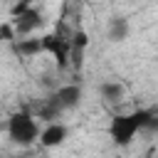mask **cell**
Here are the masks:
<instances>
[{"instance_id": "obj_4", "label": "cell", "mask_w": 158, "mask_h": 158, "mask_svg": "<svg viewBox=\"0 0 158 158\" xmlns=\"http://www.w3.org/2000/svg\"><path fill=\"white\" fill-rule=\"evenodd\" d=\"M44 25V17H42V12L37 10V7H30V10H25L22 15H17V17H12V27H15V35L17 37H30L35 30H40Z\"/></svg>"}, {"instance_id": "obj_9", "label": "cell", "mask_w": 158, "mask_h": 158, "mask_svg": "<svg viewBox=\"0 0 158 158\" xmlns=\"http://www.w3.org/2000/svg\"><path fill=\"white\" fill-rule=\"evenodd\" d=\"M99 94H101V99H104L106 104H118V101H123L126 89H123V84H118V81H104V84L99 86Z\"/></svg>"}, {"instance_id": "obj_16", "label": "cell", "mask_w": 158, "mask_h": 158, "mask_svg": "<svg viewBox=\"0 0 158 158\" xmlns=\"http://www.w3.org/2000/svg\"><path fill=\"white\" fill-rule=\"evenodd\" d=\"M15 2H17V0H15Z\"/></svg>"}, {"instance_id": "obj_18", "label": "cell", "mask_w": 158, "mask_h": 158, "mask_svg": "<svg viewBox=\"0 0 158 158\" xmlns=\"http://www.w3.org/2000/svg\"><path fill=\"white\" fill-rule=\"evenodd\" d=\"M0 158H2V156H0Z\"/></svg>"}, {"instance_id": "obj_6", "label": "cell", "mask_w": 158, "mask_h": 158, "mask_svg": "<svg viewBox=\"0 0 158 158\" xmlns=\"http://www.w3.org/2000/svg\"><path fill=\"white\" fill-rule=\"evenodd\" d=\"M67 126L64 123H59V121H52V123H47L44 126V131L40 133V143L44 146V148H57V146H62L64 141H67Z\"/></svg>"}, {"instance_id": "obj_5", "label": "cell", "mask_w": 158, "mask_h": 158, "mask_svg": "<svg viewBox=\"0 0 158 158\" xmlns=\"http://www.w3.org/2000/svg\"><path fill=\"white\" fill-rule=\"evenodd\" d=\"M52 99L62 106V111H72V109H77L79 101H81V86H77V84H64V86H59V89L52 94Z\"/></svg>"}, {"instance_id": "obj_12", "label": "cell", "mask_w": 158, "mask_h": 158, "mask_svg": "<svg viewBox=\"0 0 158 158\" xmlns=\"http://www.w3.org/2000/svg\"><path fill=\"white\" fill-rule=\"evenodd\" d=\"M17 35H15V27L12 22H2L0 25V42H15Z\"/></svg>"}, {"instance_id": "obj_13", "label": "cell", "mask_w": 158, "mask_h": 158, "mask_svg": "<svg viewBox=\"0 0 158 158\" xmlns=\"http://www.w3.org/2000/svg\"><path fill=\"white\" fill-rule=\"evenodd\" d=\"M30 7H32V0H17V2H12L10 15H12V17H17V15H22L25 10H30Z\"/></svg>"}, {"instance_id": "obj_3", "label": "cell", "mask_w": 158, "mask_h": 158, "mask_svg": "<svg viewBox=\"0 0 158 158\" xmlns=\"http://www.w3.org/2000/svg\"><path fill=\"white\" fill-rule=\"evenodd\" d=\"M42 49L44 52H49L52 57H54V62H57V67L59 69H67L72 62H69V52H72V42H69V37L67 35H62L59 30L57 32H49V35H44L42 37Z\"/></svg>"}, {"instance_id": "obj_17", "label": "cell", "mask_w": 158, "mask_h": 158, "mask_svg": "<svg viewBox=\"0 0 158 158\" xmlns=\"http://www.w3.org/2000/svg\"><path fill=\"white\" fill-rule=\"evenodd\" d=\"M148 158H151V156H148Z\"/></svg>"}, {"instance_id": "obj_8", "label": "cell", "mask_w": 158, "mask_h": 158, "mask_svg": "<svg viewBox=\"0 0 158 158\" xmlns=\"http://www.w3.org/2000/svg\"><path fill=\"white\" fill-rule=\"evenodd\" d=\"M128 20L123 17V15H114L111 20H109V27H106V35H109V40L111 42H123L126 37H128Z\"/></svg>"}, {"instance_id": "obj_10", "label": "cell", "mask_w": 158, "mask_h": 158, "mask_svg": "<svg viewBox=\"0 0 158 158\" xmlns=\"http://www.w3.org/2000/svg\"><path fill=\"white\" fill-rule=\"evenodd\" d=\"M12 47H15V52H17V54H22V57H35V54L44 52V49H42V37H40V40L17 37V40L12 42Z\"/></svg>"}, {"instance_id": "obj_11", "label": "cell", "mask_w": 158, "mask_h": 158, "mask_svg": "<svg viewBox=\"0 0 158 158\" xmlns=\"http://www.w3.org/2000/svg\"><path fill=\"white\" fill-rule=\"evenodd\" d=\"M64 111H62V106L49 96V99H44L40 106H37V116L42 118V121H47V123H52V121H57L59 116H62Z\"/></svg>"}, {"instance_id": "obj_15", "label": "cell", "mask_w": 158, "mask_h": 158, "mask_svg": "<svg viewBox=\"0 0 158 158\" xmlns=\"http://www.w3.org/2000/svg\"><path fill=\"white\" fill-rule=\"evenodd\" d=\"M10 158H20V156H10Z\"/></svg>"}, {"instance_id": "obj_1", "label": "cell", "mask_w": 158, "mask_h": 158, "mask_svg": "<svg viewBox=\"0 0 158 158\" xmlns=\"http://www.w3.org/2000/svg\"><path fill=\"white\" fill-rule=\"evenodd\" d=\"M151 114H153V111H148V109H136V111H131V114H116V116L111 118V123H109V136H111V141H114L116 146H128V143L136 138V133L146 128Z\"/></svg>"}, {"instance_id": "obj_7", "label": "cell", "mask_w": 158, "mask_h": 158, "mask_svg": "<svg viewBox=\"0 0 158 158\" xmlns=\"http://www.w3.org/2000/svg\"><path fill=\"white\" fill-rule=\"evenodd\" d=\"M69 42H72V52H69V62L79 69L81 67V62H84V49L89 47V35H86V30H74L72 32V37H69Z\"/></svg>"}, {"instance_id": "obj_2", "label": "cell", "mask_w": 158, "mask_h": 158, "mask_svg": "<svg viewBox=\"0 0 158 158\" xmlns=\"http://www.w3.org/2000/svg\"><path fill=\"white\" fill-rule=\"evenodd\" d=\"M7 136L12 143L17 146H32L37 138H40V128H37V121L30 111H17L7 118Z\"/></svg>"}, {"instance_id": "obj_14", "label": "cell", "mask_w": 158, "mask_h": 158, "mask_svg": "<svg viewBox=\"0 0 158 158\" xmlns=\"http://www.w3.org/2000/svg\"><path fill=\"white\" fill-rule=\"evenodd\" d=\"M146 128H148V131H158V116H156V114H151V118H148Z\"/></svg>"}]
</instances>
